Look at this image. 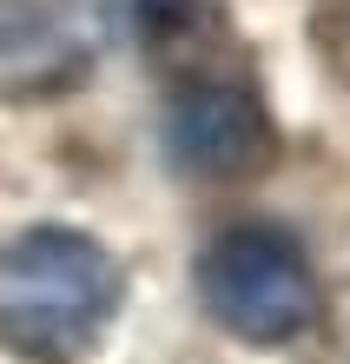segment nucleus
Masks as SVG:
<instances>
[{
    "label": "nucleus",
    "mask_w": 350,
    "mask_h": 364,
    "mask_svg": "<svg viewBox=\"0 0 350 364\" xmlns=\"http://www.w3.org/2000/svg\"><path fill=\"white\" fill-rule=\"evenodd\" d=\"M165 159L185 179H251L271 159V113L245 80H185L165 100L159 119Z\"/></svg>",
    "instance_id": "7ed1b4c3"
},
{
    "label": "nucleus",
    "mask_w": 350,
    "mask_h": 364,
    "mask_svg": "<svg viewBox=\"0 0 350 364\" xmlns=\"http://www.w3.org/2000/svg\"><path fill=\"white\" fill-rule=\"evenodd\" d=\"M199 305L238 345L278 351L317 325V272L297 232L238 219L199 252Z\"/></svg>",
    "instance_id": "f03ea898"
},
{
    "label": "nucleus",
    "mask_w": 350,
    "mask_h": 364,
    "mask_svg": "<svg viewBox=\"0 0 350 364\" xmlns=\"http://www.w3.org/2000/svg\"><path fill=\"white\" fill-rule=\"evenodd\" d=\"M119 305V259L80 225H27L0 245V338L27 358H73Z\"/></svg>",
    "instance_id": "f257e3e1"
},
{
    "label": "nucleus",
    "mask_w": 350,
    "mask_h": 364,
    "mask_svg": "<svg viewBox=\"0 0 350 364\" xmlns=\"http://www.w3.org/2000/svg\"><path fill=\"white\" fill-rule=\"evenodd\" d=\"M86 60V40L60 0H0V87H47Z\"/></svg>",
    "instance_id": "20e7f679"
}]
</instances>
